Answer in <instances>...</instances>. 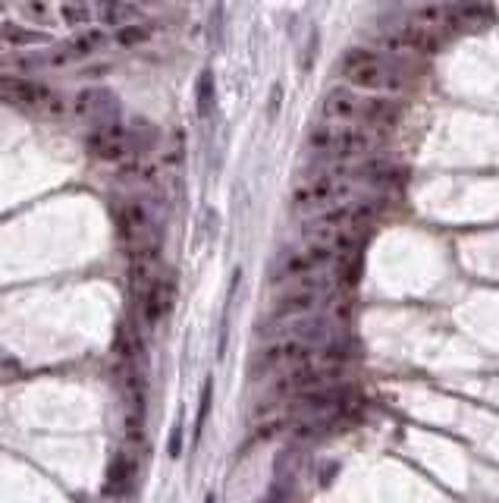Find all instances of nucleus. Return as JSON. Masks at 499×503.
I'll return each instance as SVG.
<instances>
[{
  "label": "nucleus",
  "instance_id": "1",
  "mask_svg": "<svg viewBox=\"0 0 499 503\" xmlns=\"http://www.w3.org/2000/svg\"><path fill=\"white\" fill-rule=\"evenodd\" d=\"M320 116L324 123H349V126H365V130H384L399 120V107L384 98L365 95L349 85L330 89L320 101Z\"/></svg>",
  "mask_w": 499,
  "mask_h": 503
},
{
  "label": "nucleus",
  "instance_id": "2",
  "mask_svg": "<svg viewBox=\"0 0 499 503\" xmlns=\"http://www.w3.org/2000/svg\"><path fill=\"white\" fill-rule=\"evenodd\" d=\"M340 72L349 82V89L365 91V95H399V91L409 89V72L393 60L380 57L377 51H368V47H352L343 57Z\"/></svg>",
  "mask_w": 499,
  "mask_h": 503
},
{
  "label": "nucleus",
  "instance_id": "3",
  "mask_svg": "<svg viewBox=\"0 0 499 503\" xmlns=\"http://www.w3.org/2000/svg\"><path fill=\"white\" fill-rule=\"evenodd\" d=\"M380 145V130L349 126V123H320L308 132V149L330 161H352V158L371 155Z\"/></svg>",
  "mask_w": 499,
  "mask_h": 503
},
{
  "label": "nucleus",
  "instance_id": "4",
  "mask_svg": "<svg viewBox=\"0 0 499 503\" xmlns=\"http://www.w3.org/2000/svg\"><path fill=\"white\" fill-rule=\"evenodd\" d=\"M355 199V170L336 167L326 174L308 176L292 189V208L295 211H324L330 205Z\"/></svg>",
  "mask_w": 499,
  "mask_h": 503
},
{
  "label": "nucleus",
  "instance_id": "5",
  "mask_svg": "<svg viewBox=\"0 0 499 503\" xmlns=\"http://www.w3.org/2000/svg\"><path fill=\"white\" fill-rule=\"evenodd\" d=\"M405 20L443 35V32H465V29L486 26V22H490V10L480 7V4H468V0H446V4L418 7L415 13H409Z\"/></svg>",
  "mask_w": 499,
  "mask_h": 503
},
{
  "label": "nucleus",
  "instance_id": "6",
  "mask_svg": "<svg viewBox=\"0 0 499 503\" xmlns=\"http://www.w3.org/2000/svg\"><path fill=\"white\" fill-rule=\"evenodd\" d=\"M377 205L374 201H343V205H330L324 211H314V217L305 224V236L311 233H340V230H361L368 220H374Z\"/></svg>",
  "mask_w": 499,
  "mask_h": 503
},
{
  "label": "nucleus",
  "instance_id": "7",
  "mask_svg": "<svg viewBox=\"0 0 499 503\" xmlns=\"http://www.w3.org/2000/svg\"><path fill=\"white\" fill-rule=\"evenodd\" d=\"M333 284L326 277H301L295 280V286H289L280 299L274 303V318H301L311 315L326 296H330Z\"/></svg>",
  "mask_w": 499,
  "mask_h": 503
},
{
  "label": "nucleus",
  "instance_id": "8",
  "mask_svg": "<svg viewBox=\"0 0 499 503\" xmlns=\"http://www.w3.org/2000/svg\"><path fill=\"white\" fill-rule=\"evenodd\" d=\"M85 149L97 161H123L135 151V132L129 126H123L120 120L104 123V126H91V132L85 136Z\"/></svg>",
  "mask_w": 499,
  "mask_h": 503
},
{
  "label": "nucleus",
  "instance_id": "9",
  "mask_svg": "<svg viewBox=\"0 0 499 503\" xmlns=\"http://www.w3.org/2000/svg\"><path fill=\"white\" fill-rule=\"evenodd\" d=\"M336 261H349V259H343L340 252L333 249V245H326V243H308L305 249L292 252V255L283 261L280 271H276V277H283V280L314 277L317 271H326V268L336 265Z\"/></svg>",
  "mask_w": 499,
  "mask_h": 503
},
{
  "label": "nucleus",
  "instance_id": "10",
  "mask_svg": "<svg viewBox=\"0 0 499 503\" xmlns=\"http://www.w3.org/2000/svg\"><path fill=\"white\" fill-rule=\"evenodd\" d=\"M380 41H384L386 51H396V54H436L443 45V35L402 20V22H396V26L386 29Z\"/></svg>",
  "mask_w": 499,
  "mask_h": 503
},
{
  "label": "nucleus",
  "instance_id": "11",
  "mask_svg": "<svg viewBox=\"0 0 499 503\" xmlns=\"http://www.w3.org/2000/svg\"><path fill=\"white\" fill-rule=\"evenodd\" d=\"M72 114L79 120L91 123V126H104V123H114L116 114H120V101L110 89H101V85H89V89L76 91L72 98Z\"/></svg>",
  "mask_w": 499,
  "mask_h": 503
},
{
  "label": "nucleus",
  "instance_id": "12",
  "mask_svg": "<svg viewBox=\"0 0 499 503\" xmlns=\"http://www.w3.org/2000/svg\"><path fill=\"white\" fill-rule=\"evenodd\" d=\"M139 303H141V315H145V321L148 324H157L160 318H166L170 311H173V303H176L173 280L157 277L145 293H141Z\"/></svg>",
  "mask_w": 499,
  "mask_h": 503
},
{
  "label": "nucleus",
  "instance_id": "13",
  "mask_svg": "<svg viewBox=\"0 0 499 503\" xmlns=\"http://www.w3.org/2000/svg\"><path fill=\"white\" fill-rule=\"evenodd\" d=\"M135 482V456L129 453H116L104 475V497H126Z\"/></svg>",
  "mask_w": 499,
  "mask_h": 503
},
{
  "label": "nucleus",
  "instance_id": "14",
  "mask_svg": "<svg viewBox=\"0 0 499 503\" xmlns=\"http://www.w3.org/2000/svg\"><path fill=\"white\" fill-rule=\"evenodd\" d=\"M139 16V10L126 0H95V20L104 29H123Z\"/></svg>",
  "mask_w": 499,
  "mask_h": 503
},
{
  "label": "nucleus",
  "instance_id": "15",
  "mask_svg": "<svg viewBox=\"0 0 499 503\" xmlns=\"http://www.w3.org/2000/svg\"><path fill=\"white\" fill-rule=\"evenodd\" d=\"M0 41H7V47H26V45H45V32H32L16 22H0Z\"/></svg>",
  "mask_w": 499,
  "mask_h": 503
},
{
  "label": "nucleus",
  "instance_id": "16",
  "mask_svg": "<svg viewBox=\"0 0 499 503\" xmlns=\"http://www.w3.org/2000/svg\"><path fill=\"white\" fill-rule=\"evenodd\" d=\"M214 104H217V85H214V72L205 70L195 82V107H199V116H211Z\"/></svg>",
  "mask_w": 499,
  "mask_h": 503
},
{
  "label": "nucleus",
  "instance_id": "17",
  "mask_svg": "<svg viewBox=\"0 0 499 503\" xmlns=\"http://www.w3.org/2000/svg\"><path fill=\"white\" fill-rule=\"evenodd\" d=\"M151 38H154L151 22H129V26L116 29V35H114V41L120 47H139V45H148Z\"/></svg>",
  "mask_w": 499,
  "mask_h": 503
},
{
  "label": "nucleus",
  "instance_id": "18",
  "mask_svg": "<svg viewBox=\"0 0 499 503\" xmlns=\"http://www.w3.org/2000/svg\"><path fill=\"white\" fill-rule=\"evenodd\" d=\"M57 13H60V20H63L66 26H72V29H82V26H89V22L95 20V10L85 7L82 0H63Z\"/></svg>",
  "mask_w": 499,
  "mask_h": 503
},
{
  "label": "nucleus",
  "instance_id": "19",
  "mask_svg": "<svg viewBox=\"0 0 499 503\" xmlns=\"http://www.w3.org/2000/svg\"><path fill=\"white\" fill-rule=\"evenodd\" d=\"M211 396H214V388H211V381H205V390H201L199 425H195V438H199V434H201V428H205V419H207V413H211Z\"/></svg>",
  "mask_w": 499,
  "mask_h": 503
},
{
  "label": "nucleus",
  "instance_id": "20",
  "mask_svg": "<svg viewBox=\"0 0 499 503\" xmlns=\"http://www.w3.org/2000/svg\"><path fill=\"white\" fill-rule=\"evenodd\" d=\"M166 453H170V459H180V453H182V425H176L173 431H170V444H166Z\"/></svg>",
  "mask_w": 499,
  "mask_h": 503
},
{
  "label": "nucleus",
  "instance_id": "21",
  "mask_svg": "<svg viewBox=\"0 0 499 503\" xmlns=\"http://www.w3.org/2000/svg\"><path fill=\"white\" fill-rule=\"evenodd\" d=\"M29 13H35V16H38V20H47L45 0H32V4H29Z\"/></svg>",
  "mask_w": 499,
  "mask_h": 503
},
{
  "label": "nucleus",
  "instance_id": "22",
  "mask_svg": "<svg viewBox=\"0 0 499 503\" xmlns=\"http://www.w3.org/2000/svg\"><path fill=\"white\" fill-rule=\"evenodd\" d=\"M139 4H141V7H164L166 0H139Z\"/></svg>",
  "mask_w": 499,
  "mask_h": 503
},
{
  "label": "nucleus",
  "instance_id": "23",
  "mask_svg": "<svg viewBox=\"0 0 499 503\" xmlns=\"http://www.w3.org/2000/svg\"><path fill=\"white\" fill-rule=\"evenodd\" d=\"M205 503H214V497H211V494H207V497H205Z\"/></svg>",
  "mask_w": 499,
  "mask_h": 503
},
{
  "label": "nucleus",
  "instance_id": "24",
  "mask_svg": "<svg viewBox=\"0 0 499 503\" xmlns=\"http://www.w3.org/2000/svg\"><path fill=\"white\" fill-rule=\"evenodd\" d=\"M436 4H443V0H436Z\"/></svg>",
  "mask_w": 499,
  "mask_h": 503
}]
</instances>
